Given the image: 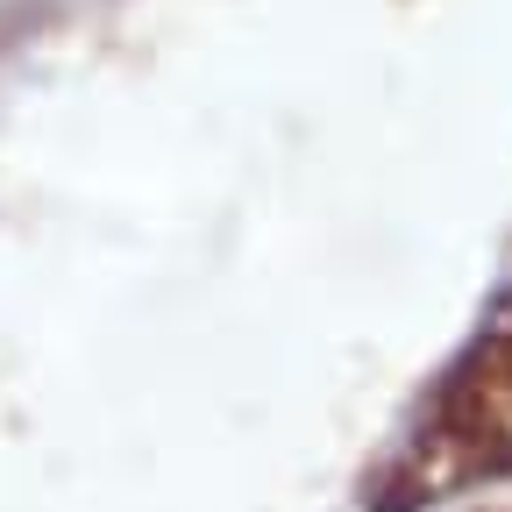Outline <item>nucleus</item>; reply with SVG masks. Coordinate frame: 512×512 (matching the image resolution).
<instances>
[{
  "label": "nucleus",
  "instance_id": "obj_1",
  "mask_svg": "<svg viewBox=\"0 0 512 512\" xmlns=\"http://www.w3.org/2000/svg\"><path fill=\"white\" fill-rule=\"evenodd\" d=\"M512 477V306L434 384L413 434L370 470L363 512H434L477 484Z\"/></svg>",
  "mask_w": 512,
  "mask_h": 512
}]
</instances>
